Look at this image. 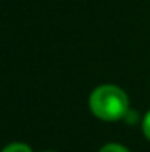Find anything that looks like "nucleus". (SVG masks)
<instances>
[{
  "mask_svg": "<svg viewBox=\"0 0 150 152\" xmlns=\"http://www.w3.org/2000/svg\"><path fill=\"white\" fill-rule=\"evenodd\" d=\"M92 113L103 121H118L126 118L129 112V99L126 92L115 84H103L92 91L89 97Z\"/></svg>",
  "mask_w": 150,
  "mask_h": 152,
  "instance_id": "nucleus-1",
  "label": "nucleus"
},
{
  "mask_svg": "<svg viewBox=\"0 0 150 152\" xmlns=\"http://www.w3.org/2000/svg\"><path fill=\"white\" fill-rule=\"evenodd\" d=\"M2 152H33V149L28 144H23V142H12L3 147Z\"/></svg>",
  "mask_w": 150,
  "mask_h": 152,
  "instance_id": "nucleus-2",
  "label": "nucleus"
},
{
  "mask_svg": "<svg viewBox=\"0 0 150 152\" xmlns=\"http://www.w3.org/2000/svg\"><path fill=\"white\" fill-rule=\"evenodd\" d=\"M100 152H129V151H128L124 146H121V144L112 142V144H107V146H103L102 149H100Z\"/></svg>",
  "mask_w": 150,
  "mask_h": 152,
  "instance_id": "nucleus-3",
  "label": "nucleus"
},
{
  "mask_svg": "<svg viewBox=\"0 0 150 152\" xmlns=\"http://www.w3.org/2000/svg\"><path fill=\"white\" fill-rule=\"evenodd\" d=\"M142 131H144L145 137L150 141V112L144 117V121H142Z\"/></svg>",
  "mask_w": 150,
  "mask_h": 152,
  "instance_id": "nucleus-4",
  "label": "nucleus"
},
{
  "mask_svg": "<svg viewBox=\"0 0 150 152\" xmlns=\"http://www.w3.org/2000/svg\"><path fill=\"white\" fill-rule=\"evenodd\" d=\"M45 152H53V151H45Z\"/></svg>",
  "mask_w": 150,
  "mask_h": 152,
  "instance_id": "nucleus-5",
  "label": "nucleus"
}]
</instances>
